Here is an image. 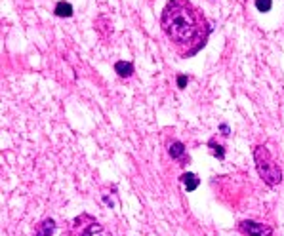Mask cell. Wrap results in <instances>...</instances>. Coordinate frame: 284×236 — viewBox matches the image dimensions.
Wrapping results in <instances>:
<instances>
[{"mask_svg": "<svg viewBox=\"0 0 284 236\" xmlns=\"http://www.w3.org/2000/svg\"><path fill=\"white\" fill-rule=\"evenodd\" d=\"M187 82H189V78H187L185 75H180V76H178V88H181V90H183V88L187 86Z\"/></svg>", "mask_w": 284, "mask_h": 236, "instance_id": "cell-12", "label": "cell"}, {"mask_svg": "<svg viewBox=\"0 0 284 236\" xmlns=\"http://www.w3.org/2000/svg\"><path fill=\"white\" fill-rule=\"evenodd\" d=\"M238 230L246 236H271L273 234V228L265 225V223H259V221H252V219H244L237 225Z\"/></svg>", "mask_w": 284, "mask_h": 236, "instance_id": "cell-3", "label": "cell"}, {"mask_svg": "<svg viewBox=\"0 0 284 236\" xmlns=\"http://www.w3.org/2000/svg\"><path fill=\"white\" fill-rule=\"evenodd\" d=\"M219 130L223 132V135H229V126H227V124H221V126H219Z\"/></svg>", "mask_w": 284, "mask_h": 236, "instance_id": "cell-13", "label": "cell"}, {"mask_svg": "<svg viewBox=\"0 0 284 236\" xmlns=\"http://www.w3.org/2000/svg\"><path fill=\"white\" fill-rule=\"evenodd\" d=\"M273 6V0H256V8L259 12H269Z\"/></svg>", "mask_w": 284, "mask_h": 236, "instance_id": "cell-11", "label": "cell"}, {"mask_svg": "<svg viewBox=\"0 0 284 236\" xmlns=\"http://www.w3.org/2000/svg\"><path fill=\"white\" fill-rule=\"evenodd\" d=\"M180 181L183 183V187L189 190V192L197 190V189H199V185H200V179L197 177V175H195V173H191V171H185V173H181Z\"/></svg>", "mask_w": 284, "mask_h": 236, "instance_id": "cell-4", "label": "cell"}, {"mask_svg": "<svg viewBox=\"0 0 284 236\" xmlns=\"http://www.w3.org/2000/svg\"><path fill=\"white\" fill-rule=\"evenodd\" d=\"M54 14H56L57 18H71V16H73V6H71L69 2H65V0H61V2L56 4Z\"/></svg>", "mask_w": 284, "mask_h": 236, "instance_id": "cell-8", "label": "cell"}, {"mask_svg": "<svg viewBox=\"0 0 284 236\" xmlns=\"http://www.w3.org/2000/svg\"><path fill=\"white\" fill-rule=\"evenodd\" d=\"M254 160H256V170L259 173L261 181L269 187H276L282 181V170L271 156V152L263 145H257L254 149Z\"/></svg>", "mask_w": 284, "mask_h": 236, "instance_id": "cell-2", "label": "cell"}, {"mask_svg": "<svg viewBox=\"0 0 284 236\" xmlns=\"http://www.w3.org/2000/svg\"><path fill=\"white\" fill-rule=\"evenodd\" d=\"M54 230H56L54 219H44V221L38 223L37 230H35V236H52L54 234Z\"/></svg>", "mask_w": 284, "mask_h": 236, "instance_id": "cell-5", "label": "cell"}, {"mask_svg": "<svg viewBox=\"0 0 284 236\" xmlns=\"http://www.w3.org/2000/svg\"><path fill=\"white\" fill-rule=\"evenodd\" d=\"M168 154H170L172 158H181L183 154H185V145L181 141H172L170 143V147H168Z\"/></svg>", "mask_w": 284, "mask_h": 236, "instance_id": "cell-9", "label": "cell"}, {"mask_svg": "<svg viewBox=\"0 0 284 236\" xmlns=\"http://www.w3.org/2000/svg\"><path fill=\"white\" fill-rule=\"evenodd\" d=\"M80 236H113L103 225H99V223H92V225H88V227L82 230V234Z\"/></svg>", "mask_w": 284, "mask_h": 236, "instance_id": "cell-6", "label": "cell"}, {"mask_svg": "<svg viewBox=\"0 0 284 236\" xmlns=\"http://www.w3.org/2000/svg\"><path fill=\"white\" fill-rule=\"evenodd\" d=\"M161 27L183 57L197 54L210 35L208 21L189 0H170L162 10Z\"/></svg>", "mask_w": 284, "mask_h": 236, "instance_id": "cell-1", "label": "cell"}, {"mask_svg": "<svg viewBox=\"0 0 284 236\" xmlns=\"http://www.w3.org/2000/svg\"><path fill=\"white\" fill-rule=\"evenodd\" d=\"M208 147L212 149V154H214V156H218L219 160H223V158H225V151H223V147H221V145H218L216 141H210Z\"/></svg>", "mask_w": 284, "mask_h": 236, "instance_id": "cell-10", "label": "cell"}, {"mask_svg": "<svg viewBox=\"0 0 284 236\" xmlns=\"http://www.w3.org/2000/svg\"><path fill=\"white\" fill-rule=\"evenodd\" d=\"M114 71H116V75L122 76V78H130L133 75V65L130 61H116L114 63Z\"/></svg>", "mask_w": 284, "mask_h": 236, "instance_id": "cell-7", "label": "cell"}]
</instances>
